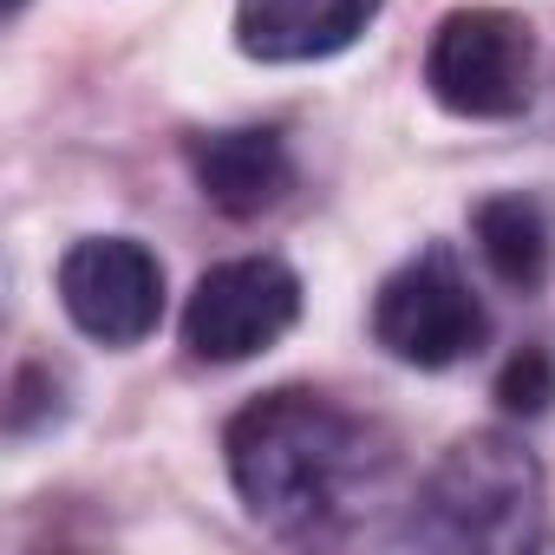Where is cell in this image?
<instances>
[{"mask_svg": "<svg viewBox=\"0 0 555 555\" xmlns=\"http://www.w3.org/2000/svg\"><path fill=\"white\" fill-rule=\"evenodd\" d=\"M548 399H555V360L542 347H522L496 379V405L516 418H535V412H548Z\"/></svg>", "mask_w": 555, "mask_h": 555, "instance_id": "30bf717a", "label": "cell"}, {"mask_svg": "<svg viewBox=\"0 0 555 555\" xmlns=\"http://www.w3.org/2000/svg\"><path fill=\"white\" fill-rule=\"evenodd\" d=\"M386 0H235V47L261 66L347 53Z\"/></svg>", "mask_w": 555, "mask_h": 555, "instance_id": "52a82bcc", "label": "cell"}, {"mask_svg": "<svg viewBox=\"0 0 555 555\" xmlns=\"http://www.w3.org/2000/svg\"><path fill=\"white\" fill-rule=\"evenodd\" d=\"M222 451H229V477L248 516L282 535L321 529L340 509L353 470L366 464L360 425L321 392H268L242 405L229 418Z\"/></svg>", "mask_w": 555, "mask_h": 555, "instance_id": "6da1fadb", "label": "cell"}, {"mask_svg": "<svg viewBox=\"0 0 555 555\" xmlns=\"http://www.w3.org/2000/svg\"><path fill=\"white\" fill-rule=\"evenodd\" d=\"M418 503H425L431 542L522 548L535 542V522H542V464L503 431H470L438 457Z\"/></svg>", "mask_w": 555, "mask_h": 555, "instance_id": "7a4b0ae2", "label": "cell"}, {"mask_svg": "<svg viewBox=\"0 0 555 555\" xmlns=\"http://www.w3.org/2000/svg\"><path fill=\"white\" fill-rule=\"evenodd\" d=\"M470 235H477V255L490 261V274L503 288H522L535 295L548 282V222L529 196H483L470 209Z\"/></svg>", "mask_w": 555, "mask_h": 555, "instance_id": "9c48e42d", "label": "cell"}, {"mask_svg": "<svg viewBox=\"0 0 555 555\" xmlns=\"http://www.w3.org/2000/svg\"><path fill=\"white\" fill-rule=\"evenodd\" d=\"M301 321V274L274 255H242V261H216L190 308H183V347L209 366H235L255 360Z\"/></svg>", "mask_w": 555, "mask_h": 555, "instance_id": "5b68a950", "label": "cell"}, {"mask_svg": "<svg viewBox=\"0 0 555 555\" xmlns=\"http://www.w3.org/2000/svg\"><path fill=\"white\" fill-rule=\"evenodd\" d=\"M60 308L99 347H138L164 321V261L131 235H86L60 261Z\"/></svg>", "mask_w": 555, "mask_h": 555, "instance_id": "8992f818", "label": "cell"}, {"mask_svg": "<svg viewBox=\"0 0 555 555\" xmlns=\"http://www.w3.org/2000/svg\"><path fill=\"white\" fill-rule=\"evenodd\" d=\"M425 86L451 118H516L535 86V27L509 8H457L425 47Z\"/></svg>", "mask_w": 555, "mask_h": 555, "instance_id": "277c9868", "label": "cell"}, {"mask_svg": "<svg viewBox=\"0 0 555 555\" xmlns=\"http://www.w3.org/2000/svg\"><path fill=\"white\" fill-rule=\"evenodd\" d=\"M483 334H490V314L444 242L418 248L373 295V340L418 373H444V366L470 360L483 347Z\"/></svg>", "mask_w": 555, "mask_h": 555, "instance_id": "3957f363", "label": "cell"}, {"mask_svg": "<svg viewBox=\"0 0 555 555\" xmlns=\"http://www.w3.org/2000/svg\"><path fill=\"white\" fill-rule=\"evenodd\" d=\"M190 170L203 183V196L222 209V216H261L282 203L288 190V151L274 131H209L190 144Z\"/></svg>", "mask_w": 555, "mask_h": 555, "instance_id": "ba28073f", "label": "cell"}]
</instances>
